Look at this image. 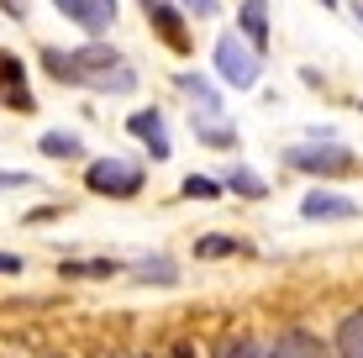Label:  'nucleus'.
<instances>
[{
	"mask_svg": "<svg viewBox=\"0 0 363 358\" xmlns=\"http://www.w3.org/2000/svg\"><path fill=\"white\" fill-rule=\"evenodd\" d=\"M37 64L48 69V79L69 84V90H95V95H132L137 90V69L127 64V53L100 43V37H90L84 47H43Z\"/></svg>",
	"mask_w": 363,
	"mask_h": 358,
	"instance_id": "1",
	"label": "nucleus"
},
{
	"mask_svg": "<svg viewBox=\"0 0 363 358\" xmlns=\"http://www.w3.org/2000/svg\"><path fill=\"white\" fill-rule=\"evenodd\" d=\"M143 164H132V158H90L84 164V190L90 195H106V201H132V195H143Z\"/></svg>",
	"mask_w": 363,
	"mask_h": 358,
	"instance_id": "4",
	"label": "nucleus"
},
{
	"mask_svg": "<svg viewBox=\"0 0 363 358\" xmlns=\"http://www.w3.org/2000/svg\"><path fill=\"white\" fill-rule=\"evenodd\" d=\"M211 358H264V342L247 337V332H237V337H221V348Z\"/></svg>",
	"mask_w": 363,
	"mask_h": 358,
	"instance_id": "20",
	"label": "nucleus"
},
{
	"mask_svg": "<svg viewBox=\"0 0 363 358\" xmlns=\"http://www.w3.org/2000/svg\"><path fill=\"white\" fill-rule=\"evenodd\" d=\"M174 90H179L184 101H190V106L200 111V116H221V90L206 79V74H190V69H184V74H174Z\"/></svg>",
	"mask_w": 363,
	"mask_h": 358,
	"instance_id": "10",
	"label": "nucleus"
},
{
	"mask_svg": "<svg viewBox=\"0 0 363 358\" xmlns=\"http://www.w3.org/2000/svg\"><path fill=\"white\" fill-rule=\"evenodd\" d=\"M127 132L147 147V158H153V164H164V158L174 153V147H169V121H164V111H158V106L132 111V116H127Z\"/></svg>",
	"mask_w": 363,
	"mask_h": 358,
	"instance_id": "6",
	"label": "nucleus"
},
{
	"mask_svg": "<svg viewBox=\"0 0 363 358\" xmlns=\"http://www.w3.org/2000/svg\"><path fill=\"white\" fill-rule=\"evenodd\" d=\"M58 274L64 279H116V274H127V264H116V258H64Z\"/></svg>",
	"mask_w": 363,
	"mask_h": 358,
	"instance_id": "16",
	"label": "nucleus"
},
{
	"mask_svg": "<svg viewBox=\"0 0 363 358\" xmlns=\"http://www.w3.org/2000/svg\"><path fill=\"white\" fill-rule=\"evenodd\" d=\"M332 353H337V358H363V306H353V311L337 322V332H332Z\"/></svg>",
	"mask_w": 363,
	"mask_h": 358,
	"instance_id": "14",
	"label": "nucleus"
},
{
	"mask_svg": "<svg viewBox=\"0 0 363 358\" xmlns=\"http://www.w3.org/2000/svg\"><path fill=\"white\" fill-rule=\"evenodd\" d=\"M284 164L300 169V174H316V179H337V174H353L358 169V153L342 147L337 138H311V142L284 147Z\"/></svg>",
	"mask_w": 363,
	"mask_h": 358,
	"instance_id": "2",
	"label": "nucleus"
},
{
	"mask_svg": "<svg viewBox=\"0 0 363 358\" xmlns=\"http://www.w3.org/2000/svg\"><path fill=\"white\" fill-rule=\"evenodd\" d=\"M0 11H6L11 21H27V11H32V0H0Z\"/></svg>",
	"mask_w": 363,
	"mask_h": 358,
	"instance_id": "24",
	"label": "nucleus"
},
{
	"mask_svg": "<svg viewBox=\"0 0 363 358\" xmlns=\"http://www.w3.org/2000/svg\"><path fill=\"white\" fill-rule=\"evenodd\" d=\"M143 16H147V27L164 37L169 53H190V27H184L179 0H143Z\"/></svg>",
	"mask_w": 363,
	"mask_h": 358,
	"instance_id": "5",
	"label": "nucleus"
},
{
	"mask_svg": "<svg viewBox=\"0 0 363 358\" xmlns=\"http://www.w3.org/2000/svg\"><path fill=\"white\" fill-rule=\"evenodd\" d=\"M132 358H158V353H132Z\"/></svg>",
	"mask_w": 363,
	"mask_h": 358,
	"instance_id": "31",
	"label": "nucleus"
},
{
	"mask_svg": "<svg viewBox=\"0 0 363 358\" xmlns=\"http://www.w3.org/2000/svg\"><path fill=\"white\" fill-rule=\"evenodd\" d=\"M27 269V258H16V253H0V274H21Z\"/></svg>",
	"mask_w": 363,
	"mask_h": 358,
	"instance_id": "25",
	"label": "nucleus"
},
{
	"mask_svg": "<svg viewBox=\"0 0 363 358\" xmlns=\"http://www.w3.org/2000/svg\"><path fill=\"white\" fill-rule=\"evenodd\" d=\"M179 11H184V16L211 21V16H221V0H179Z\"/></svg>",
	"mask_w": 363,
	"mask_h": 358,
	"instance_id": "22",
	"label": "nucleus"
},
{
	"mask_svg": "<svg viewBox=\"0 0 363 358\" xmlns=\"http://www.w3.org/2000/svg\"><path fill=\"white\" fill-rule=\"evenodd\" d=\"M316 6H327V11H337V6H342V0H316Z\"/></svg>",
	"mask_w": 363,
	"mask_h": 358,
	"instance_id": "29",
	"label": "nucleus"
},
{
	"mask_svg": "<svg viewBox=\"0 0 363 358\" xmlns=\"http://www.w3.org/2000/svg\"><path fill=\"white\" fill-rule=\"evenodd\" d=\"M353 21H358V27H363V0H353Z\"/></svg>",
	"mask_w": 363,
	"mask_h": 358,
	"instance_id": "28",
	"label": "nucleus"
},
{
	"mask_svg": "<svg viewBox=\"0 0 363 358\" xmlns=\"http://www.w3.org/2000/svg\"><path fill=\"white\" fill-rule=\"evenodd\" d=\"M53 358H69V353H53Z\"/></svg>",
	"mask_w": 363,
	"mask_h": 358,
	"instance_id": "32",
	"label": "nucleus"
},
{
	"mask_svg": "<svg viewBox=\"0 0 363 358\" xmlns=\"http://www.w3.org/2000/svg\"><path fill=\"white\" fill-rule=\"evenodd\" d=\"M221 190H227V195H237V201H264V195H269V184L258 179V169L232 164L227 174H221Z\"/></svg>",
	"mask_w": 363,
	"mask_h": 358,
	"instance_id": "17",
	"label": "nucleus"
},
{
	"mask_svg": "<svg viewBox=\"0 0 363 358\" xmlns=\"http://www.w3.org/2000/svg\"><path fill=\"white\" fill-rule=\"evenodd\" d=\"M53 6H58V16H64V21H74V27H79L84 37L111 32V16L95 6V0H53Z\"/></svg>",
	"mask_w": 363,
	"mask_h": 358,
	"instance_id": "13",
	"label": "nucleus"
},
{
	"mask_svg": "<svg viewBox=\"0 0 363 358\" xmlns=\"http://www.w3.org/2000/svg\"><path fill=\"white\" fill-rule=\"evenodd\" d=\"M53 216H64L58 206H43V211H27V221H53Z\"/></svg>",
	"mask_w": 363,
	"mask_h": 358,
	"instance_id": "26",
	"label": "nucleus"
},
{
	"mask_svg": "<svg viewBox=\"0 0 363 358\" xmlns=\"http://www.w3.org/2000/svg\"><path fill=\"white\" fill-rule=\"evenodd\" d=\"M358 111H363V101H358Z\"/></svg>",
	"mask_w": 363,
	"mask_h": 358,
	"instance_id": "33",
	"label": "nucleus"
},
{
	"mask_svg": "<svg viewBox=\"0 0 363 358\" xmlns=\"http://www.w3.org/2000/svg\"><path fill=\"white\" fill-rule=\"evenodd\" d=\"M211 58H216V74L232 84V90H253L258 74H264V53H253V43H247V37L237 32V27L216 37Z\"/></svg>",
	"mask_w": 363,
	"mask_h": 358,
	"instance_id": "3",
	"label": "nucleus"
},
{
	"mask_svg": "<svg viewBox=\"0 0 363 358\" xmlns=\"http://www.w3.org/2000/svg\"><path fill=\"white\" fill-rule=\"evenodd\" d=\"M195 142H206V147H237V127H227L221 116H195Z\"/></svg>",
	"mask_w": 363,
	"mask_h": 358,
	"instance_id": "19",
	"label": "nucleus"
},
{
	"mask_svg": "<svg viewBox=\"0 0 363 358\" xmlns=\"http://www.w3.org/2000/svg\"><path fill=\"white\" fill-rule=\"evenodd\" d=\"M300 216L306 221H353L358 201L353 195H337V190H311L306 201H300Z\"/></svg>",
	"mask_w": 363,
	"mask_h": 358,
	"instance_id": "9",
	"label": "nucleus"
},
{
	"mask_svg": "<svg viewBox=\"0 0 363 358\" xmlns=\"http://www.w3.org/2000/svg\"><path fill=\"white\" fill-rule=\"evenodd\" d=\"M127 279H132V285L169 290V285H179V264H174L169 253H147V258H137V264H127Z\"/></svg>",
	"mask_w": 363,
	"mask_h": 358,
	"instance_id": "11",
	"label": "nucleus"
},
{
	"mask_svg": "<svg viewBox=\"0 0 363 358\" xmlns=\"http://www.w3.org/2000/svg\"><path fill=\"white\" fill-rule=\"evenodd\" d=\"M106 358H132V353H106Z\"/></svg>",
	"mask_w": 363,
	"mask_h": 358,
	"instance_id": "30",
	"label": "nucleus"
},
{
	"mask_svg": "<svg viewBox=\"0 0 363 358\" xmlns=\"http://www.w3.org/2000/svg\"><path fill=\"white\" fill-rule=\"evenodd\" d=\"M264 358H337L332 342H321L316 332L306 327H284L274 342H264Z\"/></svg>",
	"mask_w": 363,
	"mask_h": 358,
	"instance_id": "7",
	"label": "nucleus"
},
{
	"mask_svg": "<svg viewBox=\"0 0 363 358\" xmlns=\"http://www.w3.org/2000/svg\"><path fill=\"white\" fill-rule=\"evenodd\" d=\"M37 153L69 164V158H84V138H79V132H69V127H53V132H43V138H37Z\"/></svg>",
	"mask_w": 363,
	"mask_h": 358,
	"instance_id": "15",
	"label": "nucleus"
},
{
	"mask_svg": "<svg viewBox=\"0 0 363 358\" xmlns=\"http://www.w3.org/2000/svg\"><path fill=\"white\" fill-rule=\"evenodd\" d=\"M253 253L242 237H232V232H206V237H195V258H242Z\"/></svg>",
	"mask_w": 363,
	"mask_h": 358,
	"instance_id": "18",
	"label": "nucleus"
},
{
	"mask_svg": "<svg viewBox=\"0 0 363 358\" xmlns=\"http://www.w3.org/2000/svg\"><path fill=\"white\" fill-rule=\"evenodd\" d=\"M11 190H32L27 169H0V195H11Z\"/></svg>",
	"mask_w": 363,
	"mask_h": 358,
	"instance_id": "23",
	"label": "nucleus"
},
{
	"mask_svg": "<svg viewBox=\"0 0 363 358\" xmlns=\"http://www.w3.org/2000/svg\"><path fill=\"white\" fill-rule=\"evenodd\" d=\"M0 106L37 111V95L27 90V64H21L16 53H6V47H0Z\"/></svg>",
	"mask_w": 363,
	"mask_h": 358,
	"instance_id": "8",
	"label": "nucleus"
},
{
	"mask_svg": "<svg viewBox=\"0 0 363 358\" xmlns=\"http://www.w3.org/2000/svg\"><path fill=\"white\" fill-rule=\"evenodd\" d=\"M95 6H100V11H106V16H111V21H116V11H121V6H116V0H95Z\"/></svg>",
	"mask_w": 363,
	"mask_h": 358,
	"instance_id": "27",
	"label": "nucleus"
},
{
	"mask_svg": "<svg viewBox=\"0 0 363 358\" xmlns=\"http://www.w3.org/2000/svg\"><path fill=\"white\" fill-rule=\"evenodd\" d=\"M237 32L253 43V53H269V0H237Z\"/></svg>",
	"mask_w": 363,
	"mask_h": 358,
	"instance_id": "12",
	"label": "nucleus"
},
{
	"mask_svg": "<svg viewBox=\"0 0 363 358\" xmlns=\"http://www.w3.org/2000/svg\"><path fill=\"white\" fill-rule=\"evenodd\" d=\"M179 195L184 201H216V195H227V190H221V179H211V174H184Z\"/></svg>",
	"mask_w": 363,
	"mask_h": 358,
	"instance_id": "21",
	"label": "nucleus"
}]
</instances>
